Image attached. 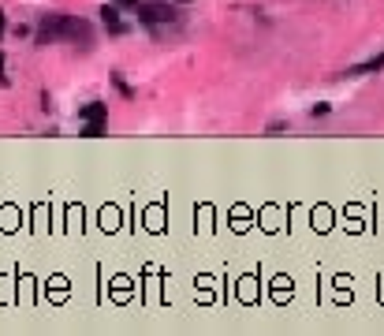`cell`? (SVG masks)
<instances>
[{"label": "cell", "instance_id": "1", "mask_svg": "<svg viewBox=\"0 0 384 336\" xmlns=\"http://www.w3.org/2000/svg\"><path fill=\"white\" fill-rule=\"evenodd\" d=\"M52 41H75L82 49H90V45H94V30H90V23L79 19V15L49 12V15H41V23H38V45H52Z\"/></svg>", "mask_w": 384, "mask_h": 336}, {"label": "cell", "instance_id": "2", "mask_svg": "<svg viewBox=\"0 0 384 336\" xmlns=\"http://www.w3.org/2000/svg\"><path fill=\"white\" fill-rule=\"evenodd\" d=\"M134 15H139V23L145 26H168L179 19V12L168 4V0H139L134 4Z\"/></svg>", "mask_w": 384, "mask_h": 336}, {"label": "cell", "instance_id": "3", "mask_svg": "<svg viewBox=\"0 0 384 336\" xmlns=\"http://www.w3.org/2000/svg\"><path fill=\"white\" fill-rule=\"evenodd\" d=\"M79 120H82V123L108 120V105H101V101H90V105H82V108H79Z\"/></svg>", "mask_w": 384, "mask_h": 336}, {"label": "cell", "instance_id": "4", "mask_svg": "<svg viewBox=\"0 0 384 336\" xmlns=\"http://www.w3.org/2000/svg\"><path fill=\"white\" fill-rule=\"evenodd\" d=\"M381 68H384V52H381V57H373V60H365V63H358V68H347V75L358 79V75H370V71H381Z\"/></svg>", "mask_w": 384, "mask_h": 336}, {"label": "cell", "instance_id": "5", "mask_svg": "<svg viewBox=\"0 0 384 336\" xmlns=\"http://www.w3.org/2000/svg\"><path fill=\"white\" fill-rule=\"evenodd\" d=\"M101 19H105V26L112 34H120L123 30V23H120V12H116V8H101Z\"/></svg>", "mask_w": 384, "mask_h": 336}, {"label": "cell", "instance_id": "6", "mask_svg": "<svg viewBox=\"0 0 384 336\" xmlns=\"http://www.w3.org/2000/svg\"><path fill=\"white\" fill-rule=\"evenodd\" d=\"M105 131V120H94V123H82V135H86V139H97V135Z\"/></svg>", "mask_w": 384, "mask_h": 336}, {"label": "cell", "instance_id": "7", "mask_svg": "<svg viewBox=\"0 0 384 336\" xmlns=\"http://www.w3.org/2000/svg\"><path fill=\"white\" fill-rule=\"evenodd\" d=\"M0 34H4V12H0Z\"/></svg>", "mask_w": 384, "mask_h": 336}, {"label": "cell", "instance_id": "8", "mask_svg": "<svg viewBox=\"0 0 384 336\" xmlns=\"http://www.w3.org/2000/svg\"><path fill=\"white\" fill-rule=\"evenodd\" d=\"M123 4H139V0H123Z\"/></svg>", "mask_w": 384, "mask_h": 336}, {"label": "cell", "instance_id": "9", "mask_svg": "<svg viewBox=\"0 0 384 336\" xmlns=\"http://www.w3.org/2000/svg\"><path fill=\"white\" fill-rule=\"evenodd\" d=\"M0 71H4V57H0Z\"/></svg>", "mask_w": 384, "mask_h": 336}]
</instances>
